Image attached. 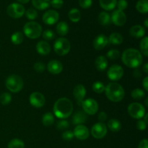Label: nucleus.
Masks as SVG:
<instances>
[{
  "label": "nucleus",
  "mask_w": 148,
  "mask_h": 148,
  "mask_svg": "<svg viewBox=\"0 0 148 148\" xmlns=\"http://www.w3.org/2000/svg\"><path fill=\"white\" fill-rule=\"evenodd\" d=\"M53 114L60 119H65L72 115L73 112V104L66 98H61L55 102L53 106Z\"/></svg>",
  "instance_id": "obj_1"
},
{
  "label": "nucleus",
  "mask_w": 148,
  "mask_h": 148,
  "mask_svg": "<svg viewBox=\"0 0 148 148\" xmlns=\"http://www.w3.org/2000/svg\"><path fill=\"white\" fill-rule=\"evenodd\" d=\"M121 60L128 67L137 69L143 64V55L137 49H127L123 52Z\"/></svg>",
  "instance_id": "obj_2"
},
{
  "label": "nucleus",
  "mask_w": 148,
  "mask_h": 148,
  "mask_svg": "<svg viewBox=\"0 0 148 148\" xmlns=\"http://www.w3.org/2000/svg\"><path fill=\"white\" fill-rule=\"evenodd\" d=\"M106 95L112 102L118 103L122 101L125 95V92L120 84L117 82H110L105 87Z\"/></svg>",
  "instance_id": "obj_3"
},
{
  "label": "nucleus",
  "mask_w": 148,
  "mask_h": 148,
  "mask_svg": "<svg viewBox=\"0 0 148 148\" xmlns=\"http://www.w3.org/2000/svg\"><path fill=\"white\" fill-rule=\"evenodd\" d=\"M23 31L27 38L30 39H36L42 34V27L36 22L30 21L25 25Z\"/></svg>",
  "instance_id": "obj_4"
},
{
  "label": "nucleus",
  "mask_w": 148,
  "mask_h": 148,
  "mask_svg": "<svg viewBox=\"0 0 148 148\" xmlns=\"http://www.w3.org/2000/svg\"><path fill=\"white\" fill-rule=\"evenodd\" d=\"M23 80L21 77L17 75H12L7 78L5 82L6 88L12 92H19L23 88Z\"/></svg>",
  "instance_id": "obj_5"
},
{
  "label": "nucleus",
  "mask_w": 148,
  "mask_h": 148,
  "mask_svg": "<svg viewBox=\"0 0 148 148\" xmlns=\"http://www.w3.org/2000/svg\"><path fill=\"white\" fill-rule=\"evenodd\" d=\"M71 49L70 43L64 38H59L56 39L53 44V49L56 54L59 56H64L67 54Z\"/></svg>",
  "instance_id": "obj_6"
},
{
  "label": "nucleus",
  "mask_w": 148,
  "mask_h": 148,
  "mask_svg": "<svg viewBox=\"0 0 148 148\" xmlns=\"http://www.w3.org/2000/svg\"><path fill=\"white\" fill-rule=\"evenodd\" d=\"M127 111L130 116L136 119H141L145 115V108L144 106L140 103H132L130 104Z\"/></svg>",
  "instance_id": "obj_7"
},
{
  "label": "nucleus",
  "mask_w": 148,
  "mask_h": 148,
  "mask_svg": "<svg viewBox=\"0 0 148 148\" xmlns=\"http://www.w3.org/2000/svg\"><path fill=\"white\" fill-rule=\"evenodd\" d=\"M25 12V7L21 4L18 3H12L10 4L7 8V14L14 19H18L23 17Z\"/></svg>",
  "instance_id": "obj_8"
},
{
  "label": "nucleus",
  "mask_w": 148,
  "mask_h": 148,
  "mask_svg": "<svg viewBox=\"0 0 148 148\" xmlns=\"http://www.w3.org/2000/svg\"><path fill=\"white\" fill-rule=\"evenodd\" d=\"M81 106L84 112L88 115H94L98 110V102L92 98H88L83 101Z\"/></svg>",
  "instance_id": "obj_9"
},
{
  "label": "nucleus",
  "mask_w": 148,
  "mask_h": 148,
  "mask_svg": "<svg viewBox=\"0 0 148 148\" xmlns=\"http://www.w3.org/2000/svg\"><path fill=\"white\" fill-rule=\"evenodd\" d=\"M107 127L104 123L98 122L94 124L91 129V134L95 139H102L106 135Z\"/></svg>",
  "instance_id": "obj_10"
},
{
  "label": "nucleus",
  "mask_w": 148,
  "mask_h": 148,
  "mask_svg": "<svg viewBox=\"0 0 148 148\" xmlns=\"http://www.w3.org/2000/svg\"><path fill=\"white\" fill-rule=\"evenodd\" d=\"M124 75V69L118 64H114L108 69L107 77L112 81L119 80Z\"/></svg>",
  "instance_id": "obj_11"
},
{
  "label": "nucleus",
  "mask_w": 148,
  "mask_h": 148,
  "mask_svg": "<svg viewBox=\"0 0 148 148\" xmlns=\"http://www.w3.org/2000/svg\"><path fill=\"white\" fill-rule=\"evenodd\" d=\"M29 101L31 106L36 108H41L46 102L44 95L39 92H34L30 94Z\"/></svg>",
  "instance_id": "obj_12"
},
{
  "label": "nucleus",
  "mask_w": 148,
  "mask_h": 148,
  "mask_svg": "<svg viewBox=\"0 0 148 148\" xmlns=\"http://www.w3.org/2000/svg\"><path fill=\"white\" fill-rule=\"evenodd\" d=\"M111 21L117 26H123L127 22V15L121 10H114L111 14Z\"/></svg>",
  "instance_id": "obj_13"
},
{
  "label": "nucleus",
  "mask_w": 148,
  "mask_h": 148,
  "mask_svg": "<svg viewBox=\"0 0 148 148\" xmlns=\"http://www.w3.org/2000/svg\"><path fill=\"white\" fill-rule=\"evenodd\" d=\"M59 19V14L56 11L53 10H50L46 11L43 15V23L49 25H52L57 23Z\"/></svg>",
  "instance_id": "obj_14"
},
{
  "label": "nucleus",
  "mask_w": 148,
  "mask_h": 148,
  "mask_svg": "<svg viewBox=\"0 0 148 148\" xmlns=\"http://www.w3.org/2000/svg\"><path fill=\"white\" fill-rule=\"evenodd\" d=\"M73 95L77 101V105L81 106L86 95V89L82 85H77L73 90Z\"/></svg>",
  "instance_id": "obj_15"
},
{
  "label": "nucleus",
  "mask_w": 148,
  "mask_h": 148,
  "mask_svg": "<svg viewBox=\"0 0 148 148\" xmlns=\"http://www.w3.org/2000/svg\"><path fill=\"white\" fill-rule=\"evenodd\" d=\"M74 137L79 140H85L89 137V130L84 125H77L74 130Z\"/></svg>",
  "instance_id": "obj_16"
},
{
  "label": "nucleus",
  "mask_w": 148,
  "mask_h": 148,
  "mask_svg": "<svg viewBox=\"0 0 148 148\" xmlns=\"http://www.w3.org/2000/svg\"><path fill=\"white\" fill-rule=\"evenodd\" d=\"M108 43V38L103 34H100L95 37L93 40V47L96 50L103 49Z\"/></svg>",
  "instance_id": "obj_17"
},
{
  "label": "nucleus",
  "mask_w": 148,
  "mask_h": 148,
  "mask_svg": "<svg viewBox=\"0 0 148 148\" xmlns=\"http://www.w3.org/2000/svg\"><path fill=\"white\" fill-rule=\"evenodd\" d=\"M47 69L52 75H59L63 70V65L59 61L51 60L48 64Z\"/></svg>",
  "instance_id": "obj_18"
},
{
  "label": "nucleus",
  "mask_w": 148,
  "mask_h": 148,
  "mask_svg": "<svg viewBox=\"0 0 148 148\" xmlns=\"http://www.w3.org/2000/svg\"><path fill=\"white\" fill-rule=\"evenodd\" d=\"M88 120V116L84 111H79L74 114L72 119V124L75 125H82Z\"/></svg>",
  "instance_id": "obj_19"
},
{
  "label": "nucleus",
  "mask_w": 148,
  "mask_h": 148,
  "mask_svg": "<svg viewBox=\"0 0 148 148\" xmlns=\"http://www.w3.org/2000/svg\"><path fill=\"white\" fill-rule=\"evenodd\" d=\"M36 51L39 54L46 56L51 52V46L46 41L40 40L36 45Z\"/></svg>",
  "instance_id": "obj_20"
},
{
  "label": "nucleus",
  "mask_w": 148,
  "mask_h": 148,
  "mask_svg": "<svg viewBox=\"0 0 148 148\" xmlns=\"http://www.w3.org/2000/svg\"><path fill=\"white\" fill-rule=\"evenodd\" d=\"M130 36L136 38H140L145 35V30L143 26L140 25H136L130 28Z\"/></svg>",
  "instance_id": "obj_21"
},
{
  "label": "nucleus",
  "mask_w": 148,
  "mask_h": 148,
  "mask_svg": "<svg viewBox=\"0 0 148 148\" xmlns=\"http://www.w3.org/2000/svg\"><path fill=\"white\" fill-rule=\"evenodd\" d=\"M95 65L98 71H105L108 66V60L107 58L103 56H99L96 58L95 61Z\"/></svg>",
  "instance_id": "obj_22"
},
{
  "label": "nucleus",
  "mask_w": 148,
  "mask_h": 148,
  "mask_svg": "<svg viewBox=\"0 0 148 148\" xmlns=\"http://www.w3.org/2000/svg\"><path fill=\"white\" fill-rule=\"evenodd\" d=\"M50 0H32V4L35 8L39 10H44L50 6Z\"/></svg>",
  "instance_id": "obj_23"
},
{
  "label": "nucleus",
  "mask_w": 148,
  "mask_h": 148,
  "mask_svg": "<svg viewBox=\"0 0 148 148\" xmlns=\"http://www.w3.org/2000/svg\"><path fill=\"white\" fill-rule=\"evenodd\" d=\"M100 5L106 11L113 10L116 6L117 0H99Z\"/></svg>",
  "instance_id": "obj_24"
},
{
  "label": "nucleus",
  "mask_w": 148,
  "mask_h": 148,
  "mask_svg": "<svg viewBox=\"0 0 148 148\" xmlns=\"http://www.w3.org/2000/svg\"><path fill=\"white\" fill-rule=\"evenodd\" d=\"M108 128L113 132H118L121 129V123L116 119H112L108 121Z\"/></svg>",
  "instance_id": "obj_25"
},
{
  "label": "nucleus",
  "mask_w": 148,
  "mask_h": 148,
  "mask_svg": "<svg viewBox=\"0 0 148 148\" xmlns=\"http://www.w3.org/2000/svg\"><path fill=\"white\" fill-rule=\"evenodd\" d=\"M56 33L59 35V36H64L69 32V25L67 23L64 21H62L56 25Z\"/></svg>",
  "instance_id": "obj_26"
},
{
  "label": "nucleus",
  "mask_w": 148,
  "mask_h": 148,
  "mask_svg": "<svg viewBox=\"0 0 148 148\" xmlns=\"http://www.w3.org/2000/svg\"><path fill=\"white\" fill-rule=\"evenodd\" d=\"M98 22L101 25H108L111 23V16L106 12H101L98 15Z\"/></svg>",
  "instance_id": "obj_27"
},
{
  "label": "nucleus",
  "mask_w": 148,
  "mask_h": 148,
  "mask_svg": "<svg viewBox=\"0 0 148 148\" xmlns=\"http://www.w3.org/2000/svg\"><path fill=\"white\" fill-rule=\"evenodd\" d=\"M123 36L119 33H113L108 38V42L114 45H120L123 42Z\"/></svg>",
  "instance_id": "obj_28"
},
{
  "label": "nucleus",
  "mask_w": 148,
  "mask_h": 148,
  "mask_svg": "<svg viewBox=\"0 0 148 148\" xmlns=\"http://www.w3.org/2000/svg\"><path fill=\"white\" fill-rule=\"evenodd\" d=\"M68 17H69V20L73 23H78L81 18L80 12L76 8L72 9L68 13Z\"/></svg>",
  "instance_id": "obj_29"
},
{
  "label": "nucleus",
  "mask_w": 148,
  "mask_h": 148,
  "mask_svg": "<svg viewBox=\"0 0 148 148\" xmlns=\"http://www.w3.org/2000/svg\"><path fill=\"white\" fill-rule=\"evenodd\" d=\"M136 9L137 11L143 14H146L148 12L147 0H139L136 4Z\"/></svg>",
  "instance_id": "obj_30"
},
{
  "label": "nucleus",
  "mask_w": 148,
  "mask_h": 148,
  "mask_svg": "<svg viewBox=\"0 0 148 148\" xmlns=\"http://www.w3.org/2000/svg\"><path fill=\"white\" fill-rule=\"evenodd\" d=\"M42 123L45 127H50L54 123V116L50 112L45 114L42 117Z\"/></svg>",
  "instance_id": "obj_31"
},
{
  "label": "nucleus",
  "mask_w": 148,
  "mask_h": 148,
  "mask_svg": "<svg viewBox=\"0 0 148 148\" xmlns=\"http://www.w3.org/2000/svg\"><path fill=\"white\" fill-rule=\"evenodd\" d=\"M23 39L24 37L21 32H14L11 36V40L14 45L21 44L23 41Z\"/></svg>",
  "instance_id": "obj_32"
},
{
  "label": "nucleus",
  "mask_w": 148,
  "mask_h": 148,
  "mask_svg": "<svg viewBox=\"0 0 148 148\" xmlns=\"http://www.w3.org/2000/svg\"><path fill=\"white\" fill-rule=\"evenodd\" d=\"M147 45H148V37L145 36V37L143 38L142 39L140 43V51H141L140 53H143L145 56H148Z\"/></svg>",
  "instance_id": "obj_33"
},
{
  "label": "nucleus",
  "mask_w": 148,
  "mask_h": 148,
  "mask_svg": "<svg viewBox=\"0 0 148 148\" xmlns=\"http://www.w3.org/2000/svg\"><path fill=\"white\" fill-rule=\"evenodd\" d=\"M131 95L133 98V99L142 100L143 98H145V91L143 90L142 89L136 88V89L133 90L132 91Z\"/></svg>",
  "instance_id": "obj_34"
},
{
  "label": "nucleus",
  "mask_w": 148,
  "mask_h": 148,
  "mask_svg": "<svg viewBox=\"0 0 148 148\" xmlns=\"http://www.w3.org/2000/svg\"><path fill=\"white\" fill-rule=\"evenodd\" d=\"M7 147L8 148H25V144L20 139H13L8 143Z\"/></svg>",
  "instance_id": "obj_35"
},
{
  "label": "nucleus",
  "mask_w": 148,
  "mask_h": 148,
  "mask_svg": "<svg viewBox=\"0 0 148 148\" xmlns=\"http://www.w3.org/2000/svg\"><path fill=\"white\" fill-rule=\"evenodd\" d=\"M105 85L103 82H100V81H97V82H95L93 84H92V90L98 94L102 93L103 92H104L105 90Z\"/></svg>",
  "instance_id": "obj_36"
},
{
  "label": "nucleus",
  "mask_w": 148,
  "mask_h": 148,
  "mask_svg": "<svg viewBox=\"0 0 148 148\" xmlns=\"http://www.w3.org/2000/svg\"><path fill=\"white\" fill-rule=\"evenodd\" d=\"M12 101V95L9 92H4L0 95V103L1 105L7 106Z\"/></svg>",
  "instance_id": "obj_37"
},
{
  "label": "nucleus",
  "mask_w": 148,
  "mask_h": 148,
  "mask_svg": "<svg viewBox=\"0 0 148 148\" xmlns=\"http://www.w3.org/2000/svg\"><path fill=\"white\" fill-rule=\"evenodd\" d=\"M106 56L108 59H111V60H116L119 58L120 52L117 49H111V50L108 51V53H106Z\"/></svg>",
  "instance_id": "obj_38"
},
{
  "label": "nucleus",
  "mask_w": 148,
  "mask_h": 148,
  "mask_svg": "<svg viewBox=\"0 0 148 148\" xmlns=\"http://www.w3.org/2000/svg\"><path fill=\"white\" fill-rule=\"evenodd\" d=\"M25 16L28 20H33L37 18L38 17V12L35 9L29 8L27 11L25 12Z\"/></svg>",
  "instance_id": "obj_39"
},
{
  "label": "nucleus",
  "mask_w": 148,
  "mask_h": 148,
  "mask_svg": "<svg viewBox=\"0 0 148 148\" xmlns=\"http://www.w3.org/2000/svg\"><path fill=\"white\" fill-rule=\"evenodd\" d=\"M58 130H64L69 127V123L65 119H60L57 121L56 126Z\"/></svg>",
  "instance_id": "obj_40"
},
{
  "label": "nucleus",
  "mask_w": 148,
  "mask_h": 148,
  "mask_svg": "<svg viewBox=\"0 0 148 148\" xmlns=\"http://www.w3.org/2000/svg\"><path fill=\"white\" fill-rule=\"evenodd\" d=\"M43 39L46 40H51L55 38V34L51 30H46L43 33Z\"/></svg>",
  "instance_id": "obj_41"
},
{
  "label": "nucleus",
  "mask_w": 148,
  "mask_h": 148,
  "mask_svg": "<svg viewBox=\"0 0 148 148\" xmlns=\"http://www.w3.org/2000/svg\"><path fill=\"white\" fill-rule=\"evenodd\" d=\"M79 6L83 9H88L92 6V0H78Z\"/></svg>",
  "instance_id": "obj_42"
},
{
  "label": "nucleus",
  "mask_w": 148,
  "mask_h": 148,
  "mask_svg": "<svg viewBox=\"0 0 148 148\" xmlns=\"http://www.w3.org/2000/svg\"><path fill=\"white\" fill-rule=\"evenodd\" d=\"M33 68H34V69L37 72L41 73V72H44V70L46 69V66H45L44 64L42 63V62H36V63H35Z\"/></svg>",
  "instance_id": "obj_43"
},
{
  "label": "nucleus",
  "mask_w": 148,
  "mask_h": 148,
  "mask_svg": "<svg viewBox=\"0 0 148 148\" xmlns=\"http://www.w3.org/2000/svg\"><path fill=\"white\" fill-rule=\"evenodd\" d=\"M74 137V133L73 132L70 131V130H67V131H65L64 132H63L62 134V138L63 140H66V141H70L73 139Z\"/></svg>",
  "instance_id": "obj_44"
},
{
  "label": "nucleus",
  "mask_w": 148,
  "mask_h": 148,
  "mask_svg": "<svg viewBox=\"0 0 148 148\" xmlns=\"http://www.w3.org/2000/svg\"><path fill=\"white\" fill-rule=\"evenodd\" d=\"M116 5L119 10L123 11V10H126L127 8V7H128V2L126 0H119V1H117Z\"/></svg>",
  "instance_id": "obj_45"
},
{
  "label": "nucleus",
  "mask_w": 148,
  "mask_h": 148,
  "mask_svg": "<svg viewBox=\"0 0 148 148\" xmlns=\"http://www.w3.org/2000/svg\"><path fill=\"white\" fill-rule=\"evenodd\" d=\"M136 127H137V130H140V131H143L147 127V123L143 119H139L137 121V124H136Z\"/></svg>",
  "instance_id": "obj_46"
},
{
  "label": "nucleus",
  "mask_w": 148,
  "mask_h": 148,
  "mask_svg": "<svg viewBox=\"0 0 148 148\" xmlns=\"http://www.w3.org/2000/svg\"><path fill=\"white\" fill-rule=\"evenodd\" d=\"M51 5L56 9H60L64 4L63 0H51Z\"/></svg>",
  "instance_id": "obj_47"
},
{
  "label": "nucleus",
  "mask_w": 148,
  "mask_h": 148,
  "mask_svg": "<svg viewBox=\"0 0 148 148\" xmlns=\"http://www.w3.org/2000/svg\"><path fill=\"white\" fill-rule=\"evenodd\" d=\"M107 119V114L106 113L104 112V111H102L98 115V120L100 121V122H102L103 123L104 121H106Z\"/></svg>",
  "instance_id": "obj_48"
},
{
  "label": "nucleus",
  "mask_w": 148,
  "mask_h": 148,
  "mask_svg": "<svg viewBox=\"0 0 148 148\" xmlns=\"http://www.w3.org/2000/svg\"><path fill=\"white\" fill-rule=\"evenodd\" d=\"M138 148H148V141L147 139H144L140 141Z\"/></svg>",
  "instance_id": "obj_49"
},
{
  "label": "nucleus",
  "mask_w": 148,
  "mask_h": 148,
  "mask_svg": "<svg viewBox=\"0 0 148 148\" xmlns=\"http://www.w3.org/2000/svg\"><path fill=\"white\" fill-rule=\"evenodd\" d=\"M143 88H145V91H148V77H146L144 78V79L143 80Z\"/></svg>",
  "instance_id": "obj_50"
},
{
  "label": "nucleus",
  "mask_w": 148,
  "mask_h": 148,
  "mask_svg": "<svg viewBox=\"0 0 148 148\" xmlns=\"http://www.w3.org/2000/svg\"><path fill=\"white\" fill-rule=\"evenodd\" d=\"M143 70L145 74L148 73V63H145L144 65H143Z\"/></svg>",
  "instance_id": "obj_51"
},
{
  "label": "nucleus",
  "mask_w": 148,
  "mask_h": 148,
  "mask_svg": "<svg viewBox=\"0 0 148 148\" xmlns=\"http://www.w3.org/2000/svg\"><path fill=\"white\" fill-rule=\"evenodd\" d=\"M134 76L136 77H140V71H139V69H135V70H134Z\"/></svg>",
  "instance_id": "obj_52"
},
{
  "label": "nucleus",
  "mask_w": 148,
  "mask_h": 148,
  "mask_svg": "<svg viewBox=\"0 0 148 148\" xmlns=\"http://www.w3.org/2000/svg\"><path fill=\"white\" fill-rule=\"evenodd\" d=\"M17 1L20 3H23V4H26V3L28 2L30 0H17Z\"/></svg>",
  "instance_id": "obj_53"
},
{
  "label": "nucleus",
  "mask_w": 148,
  "mask_h": 148,
  "mask_svg": "<svg viewBox=\"0 0 148 148\" xmlns=\"http://www.w3.org/2000/svg\"><path fill=\"white\" fill-rule=\"evenodd\" d=\"M145 27L147 28V27H148V19H145Z\"/></svg>",
  "instance_id": "obj_54"
},
{
  "label": "nucleus",
  "mask_w": 148,
  "mask_h": 148,
  "mask_svg": "<svg viewBox=\"0 0 148 148\" xmlns=\"http://www.w3.org/2000/svg\"><path fill=\"white\" fill-rule=\"evenodd\" d=\"M145 105H146V106H148V103H147V99H146V101H145Z\"/></svg>",
  "instance_id": "obj_55"
}]
</instances>
